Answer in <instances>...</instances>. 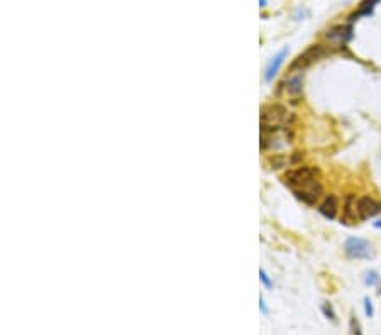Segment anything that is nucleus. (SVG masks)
Returning <instances> with one entry per match:
<instances>
[{
    "mask_svg": "<svg viewBox=\"0 0 381 335\" xmlns=\"http://www.w3.org/2000/svg\"><path fill=\"white\" fill-rule=\"evenodd\" d=\"M319 176H320V170L317 166L300 164V166H295V168H292V170L285 171V175L281 176V181L285 183L286 187H290L292 190H297L309 183L317 181Z\"/></svg>",
    "mask_w": 381,
    "mask_h": 335,
    "instance_id": "f257e3e1",
    "label": "nucleus"
},
{
    "mask_svg": "<svg viewBox=\"0 0 381 335\" xmlns=\"http://www.w3.org/2000/svg\"><path fill=\"white\" fill-rule=\"evenodd\" d=\"M290 117V112L281 103H269L261 108V125L264 127H280L285 125Z\"/></svg>",
    "mask_w": 381,
    "mask_h": 335,
    "instance_id": "f03ea898",
    "label": "nucleus"
},
{
    "mask_svg": "<svg viewBox=\"0 0 381 335\" xmlns=\"http://www.w3.org/2000/svg\"><path fill=\"white\" fill-rule=\"evenodd\" d=\"M325 54H329V49L325 48V46H322V44L310 46L309 49H305L302 54H298L295 58V61H293L292 66H290V71L292 73L293 71H300V73H302L305 68H309L312 63L322 60V58H324Z\"/></svg>",
    "mask_w": 381,
    "mask_h": 335,
    "instance_id": "7ed1b4c3",
    "label": "nucleus"
},
{
    "mask_svg": "<svg viewBox=\"0 0 381 335\" xmlns=\"http://www.w3.org/2000/svg\"><path fill=\"white\" fill-rule=\"evenodd\" d=\"M344 251L353 259H371L374 257V249L366 239L349 237L344 242Z\"/></svg>",
    "mask_w": 381,
    "mask_h": 335,
    "instance_id": "20e7f679",
    "label": "nucleus"
},
{
    "mask_svg": "<svg viewBox=\"0 0 381 335\" xmlns=\"http://www.w3.org/2000/svg\"><path fill=\"white\" fill-rule=\"evenodd\" d=\"M293 193H295L297 198L300 201H303L305 205H317L319 200L322 198V195H324V187H322L320 181L317 180L314 183L305 184L302 188L293 190Z\"/></svg>",
    "mask_w": 381,
    "mask_h": 335,
    "instance_id": "39448f33",
    "label": "nucleus"
},
{
    "mask_svg": "<svg viewBox=\"0 0 381 335\" xmlns=\"http://www.w3.org/2000/svg\"><path fill=\"white\" fill-rule=\"evenodd\" d=\"M378 213H381V201L374 200L373 196L368 195L357 198V215H359V220H368V218H373Z\"/></svg>",
    "mask_w": 381,
    "mask_h": 335,
    "instance_id": "423d86ee",
    "label": "nucleus"
},
{
    "mask_svg": "<svg viewBox=\"0 0 381 335\" xmlns=\"http://www.w3.org/2000/svg\"><path fill=\"white\" fill-rule=\"evenodd\" d=\"M319 212L320 215H324L329 220H334L339 212V198L334 193L324 196V200L319 203Z\"/></svg>",
    "mask_w": 381,
    "mask_h": 335,
    "instance_id": "0eeeda50",
    "label": "nucleus"
},
{
    "mask_svg": "<svg viewBox=\"0 0 381 335\" xmlns=\"http://www.w3.org/2000/svg\"><path fill=\"white\" fill-rule=\"evenodd\" d=\"M351 26H334V27H331L327 31V34H325V38H327V41H331V43H336V44H344V43H348L349 39H351Z\"/></svg>",
    "mask_w": 381,
    "mask_h": 335,
    "instance_id": "6e6552de",
    "label": "nucleus"
},
{
    "mask_svg": "<svg viewBox=\"0 0 381 335\" xmlns=\"http://www.w3.org/2000/svg\"><path fill=\"white\" fill-rule=\"evenodd\" d=\"M286 56H288V48H283L275 58H271L269 65L266 68V73H264V80H266V82H271V80L276 77V73L280 71V68L283 66V63H285Z\"/></svg>",
    "mask_w": 381,
    "mask_h": 335,
    "instance_id": "1a4fd4ad",
    "label": "nucleus"
},
{
    "mask_svg": "<svg viewBox=\"0 0 381 335\" xmlns=\"http://www.w3.org/2000/svg\"><path fill=\"white\" fill-rule=\"evenodd\" d=\"M342 213H344V220H351V222L359 220V215H357V198H356V195L351 193V195L346 196Z\"/></svg>",
    "mask_w": 381,
    "mask_h": 335,
    "instance_id": "9d476101",
    "label": "nucleus"
},
{
    "mask_svg": "<svg viewBox=\"0 0 381 335\" xmlns=\"http://www.w3.org/2000/svg\"><path fill=\"white\" fill-rule=\"evenodd\" d=\"M286 91H288V95H292V97H298L302 94L303 91V75L302 73L292 75V77L286 80Z\"/></svg>",
    "mask_w": 381,
    "mask_h": 335,
    "instance_id": "9b49d317",
    "label": "nucleus"
},
{
    "mask_svg": "<svg viewBox=\"0 0 381 335\" xmlns=\"http://www.w3.org/2000/svg\"><path fill=\"white\" fill-rule=\"evenodd\" d=\"M266 164L269 170H281V168H290L292 166V159L290 156H285V154H271Z\"/></svg>",
    "mask_w": 381,
    "mask_h": 335,
    "instance_id": "f8f14e48",
    "label": "nucleus"
},
{
    "mask_svg": "<svg viewBox=\"0 0 381 335\" xmlns=\"http://www.w3.org/2000/svg\"><path fill=\"white\" fill-rule=\"evenodd\" d=\"M379 283V276L376 271H366L365 273V285L366 286H376Z\"/></svg>",
    "mask_w": 381,
    "mask_h": 335,
    "instance_id": "ddd939ff",
    "label": "nucleus"
},
{
    "mask_svg": "<svg viewBox=\"0 0 381 335\" xmlns=\"http://www.w3.org/2000/svg\"><path fill=\"white\" fill-rule=\"evenodd\" d=\"M322 311H324V315L327 317L329 320L331 322H336L337 319H336V311H334V308H332V305L331 303H322Z\"/></svg>",
    "mask_w": 381,
    "mask_h": 335,
    "instance_id": "4468645a",
    "label": "nucleus"
},
{
    "mask_svg": "<svg viewBox=\"0 0 381 335\" xmlns=\"http://www.w3.org/2000/svg\"><path fill=\"white\" fill-rule=\"evenodd\" d=\"M259 280H261V283L264 285V288H268V290H271V288H273V283H271L269 276L266 274V271H264V269L259 271Z\"/></svg>",
    "mask_w": 381,
    "mask_h": 335,
    "instance_id": "2eb2a0df",
    "label": "nucleus"
},
{
    "mask_svg": "<svg viewBox=\"0 0 381 335\" xmlns=\"http://www.w3.org/2000/svg\"><path fill=\"white\" fill-rule=\"evenodd\" d=\"M349 325H351V330H353V335H362V332H361V325H359V322H357L356 317H351Z\"/></svg>",
    "mask_w": 381,
    "mask_h": 335,
    "instance_id": "dca6fc26",
    "label": "nucleus"
},
{
    "mask_svg": "<svg viewBox=\"0 0 381 335\" xmlns=\"http://www.w3.org/2000/svg\"><path fill=\"white\" fill-rule=\"evenodd\" d=\"M365 311H366V317H371L374 315V308H373V303H371V300H369L368 296L365 298Z\"/></svg>",
    "mask_w": 381,
    "mask_h": 335,
    "instance_id": "f3484780",
    "label": "nucleus"
},
{
    "mask_svg": "<svg viewBox=\"0 0 381 335\" xmlns=\"http://www.w3.org/2000/svg\"><path fill=\"white\" fill-rule=\"evenodd\" d=\"M259 310H261L263 315H268V307H266V302H264L263 296L259 298Z\"/></svg>",
    "mask_w": 381,
    "mask_h": 335,
    "instance_id": "a211bd4d",
    "label": "nucleus"
},
{
    "mask_svg": "<svg viewBox=\"0 0 381 335\" xmlns=\"http://www.w3.org/2000/svg\"><path fill=\"white\" fill-rule=\"evenodd\" d=\"M266 5H268V0H259V7L261 9H264Z\"/></svg>",
    "mask_w": 381,
    "mask_h": 335,
    "instance_id": "6ab92c4d",
    "label": "nucleus"
},
{
    "mask_svg": "<svg viewBox=\"0 0 381 335\" xmlns=\"http://www.w3.org/2000/svg\"><path fill=\"white\" fill-rule=\"evenodd\" d=\"M373 227L381 229V218H379V220H376V222H373Z\"/></svg>",
    "mask_w": 381,
    "mask_h": 335,
    "instance_id": "aec40b11",
    "label": "nucleus"
}]
</instances>
